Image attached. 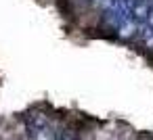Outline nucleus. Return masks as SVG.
<instances>
[{
    "mask_svg": "<svg viewBox=\"0 0 153 140\" xmlns=\"http://www.w3.org/2000/svg\"><path fill=\"white\" fill-rule=\"evenodd\" d=\"M140 44L145 48H153V25H147V23H140V29H138V36Z\"/></svg>",
    "mask_w": 153,
    "mask_h": 140,
    "instance_id": "2",
    "label": "nucleus"
},
{
    "mask_svg": "<svg viewBox=\"0 0 153 140\" xmlns=\"http://www.w3.org/2000/svg\"><path fill=\"white\" fill-rule=\"evenodd\" d=\"M90 2H92V0H90Z\"/></svg>",
    "mask_w": 153,
    "mask_h": 140,
    "instance_id": "3",
    "label": "nucleus"
},
{
    "mask_svg": "<svg viewBox=\"0 0 153 140\" xmlns=\"http://www.w3.org/2000/svg\"><path fill=\"white\" fill-rule=\"evenodd\" d=\"M138 29H140V23L132 17V15H128V17H124L115 27H113V32L122 38V40H130V38H136L138 36Z\"/></svg>",
    "mask_w": 153,
    "mask_h": 140,
    "instance_id": "1",
    "label": "nucleus"
}]
</instances>
